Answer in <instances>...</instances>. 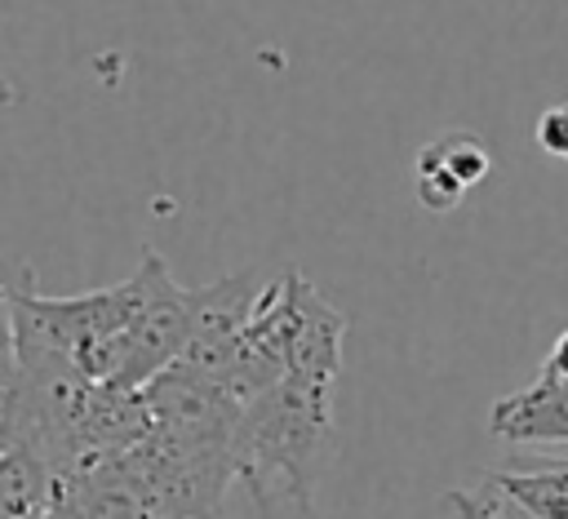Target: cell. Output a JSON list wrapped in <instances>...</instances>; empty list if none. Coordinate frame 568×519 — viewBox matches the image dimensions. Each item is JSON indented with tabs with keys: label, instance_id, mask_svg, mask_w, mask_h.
<instances>
[{
	"label": "cell",
	"instance_id": "cell-1",
	"mask_svg": "<svg viewBox=\"0 0 568 519\" xmlns=\"http://www.w3.org/2000/svg\"><path fill=\"white\" fill-rule=\"evenodd\" d=\"M333 426V386L311 377H280L271 390L244 404L235 430V470L253 501L266 510L275 497L311 501L320 452Z\"/></svg>",
	"mask_w": 568,
	"mask_h": 519
},
{
	"label": "cell",
	"instance_id": "cell-2",
	"mask_svg": "<svg viewBox=\"0 0 568 519\" xmlns=\"http://www.w3.org/2000/svg\"><path fill=\"white\" fill-rule=\"evenodd\" d=\"M9 306V346L58 350L75 368H84L98 386H115L124 368V337L138 311V279H120L111 288L44 297L27 284L4 288Z\"/></svg>",
	"mask_w": 568,
	"mask_h": 519
},
{
	"label": "cell",
	"instance_id": "cell-3",
	"mask_svg": "<svg viewBox=\"0 0 568 519\" xmlns=\"http://www.w3.org/2000/svg\"><path fill=\"white\" fill-rule=\"evenodd\" d=\"M133 279H138V311L124 337V368L115 386L142 390L146 381H155L164 368H173L186 355L195 311H191V288H182L169 275L155 248H142Z\"/></svg>",
	"mask_w": 568,
	"mask_h": 519
},
{
	"label": "cell",
	"instance_id": "cell-4",
	"mask_svg": "<svg viewBox=\"0 0 568 519\" xmlns=\"http://www.w3.org/2000/svg\"><path fill=\"white\" fill-rule=\"evenodd\" d=\"M488 430L510 444H568V377L541 368L488 408Z\"/></svg>",
	"mask_w": 568,
	"mask_h": 519
},
{
	"label": "cell",
	"instance_id": "cell-5",
	"mask_svg": "<svg viewBox=\"0 0 568 519\" xmlns=\"http://www.w3.org/2000/svg\"><path fill=\"white\" fill-rule=\"evenodd\" d=\"M342 337H346V315L337 306H328L311 279L297 275V311H293L288 373L337 386V373H342Z\"/></svg>",
	"mask_w": 568,
	"mask_h": 519
},
{
	"label": "cell",
	"instance_id": "cell-6",
	"mask_svg": "<svg viewBox=\"0 0 568 519\" xmlns=\"http://www.w3.org/2000/svg\"><path fill=\"white\" fill-rule=\"evenodd\" d=\"M67 497V475L27 439L0 435V519H44Z\"/></svg>",
	"mask_w": 568,
	"mask_h": 519
},
{
	"label": "cell",
	"instance_id": "cell-7",
	"mask_svg": "<svg viewBox=\"0 0 568 519\" xmlns=\"http://www.w3.org/2000/svg\"><path fill=\"white\" fill-rule=\"evenodd\" d=\"M266 288V284H262ZM253 271H240V275H226L209 288H191V311H195V324H191V346L182 359H209L217 355L257 311V297H262Z\"/></svg>",
	"mask_w": 568,
	"mask_h": 519
},
{
	"label": "cell",
	"instance_id": "cell-8",
	"mask_svg": "<svg viewBox=\"0 0 568 519\" xmlns=\"http://www.w3.org/2000/svg\"><path fill=\"white\" fill-rule=\"evenodd\" d=\"M510 497H519L537 519H568V461L532 470H493Z\"/></svg>",
	"mask_w": 568,
	"mask_h": 519
},
{
	"label": "cell",
	"instance_id": "cell-9",
	"mask_svg": "<svg viewBox=\"0 0 568 519\" xmlns=\"http://www.w3.org/2000/svg\"><path fill=\"white\" fill-rule=\"evenodd\" d=\"M444 510L453 519H537L519 497L506 492V484L497 475H484L470 488H448L444 492Z\"/></svg>",
	"mask_w": 568,
	"mask_h": 519
},
{
	"label": "cell",
	"instance_id": "cell-10",
	"mask_svg": "<svg viewBox=\"0 0 568 519\" xmlns=\"http://www.w3.org/2000/svg\"><path fill=\"white\" fill-rule=\"evenodd\" d=\"M537 146L568 164V102H555L537 115Z\"/></svg>",
	"mask_w": 568,
	"mask_h": 519
},
{
	"label": "cell",
	"instance_id": "cell-11",
	"mask_svg": "<svg viewBox=\"0 0 568 519\" xmlns=\"http://www.w3.org/2000/svg\"><path fill=\"white\" fill-rule=\"evenodd\" d=\"M541 368H550V373L568 377V328L555 337V346H550V355H546V364H541Z\"/></svg>",
	"mask_w": 568,
	"mask_h": 519
},
{
	"label": "cell",
	"instance_id": "cell-12",
	"mask_svg": "<svg viewBox=\"0 0 568 519\" xmlns=\"http://www.w3.org/2000/svg\"><path fill=\"white\" fill-rule=\"evenodd\" d=\"M44 519H84V510H80V506H75L71 497H62V501H58V506H53V510H49Z\"/></svg>",
	"mask_w": 568,
	"mask_h": 519
}]
</instances>
